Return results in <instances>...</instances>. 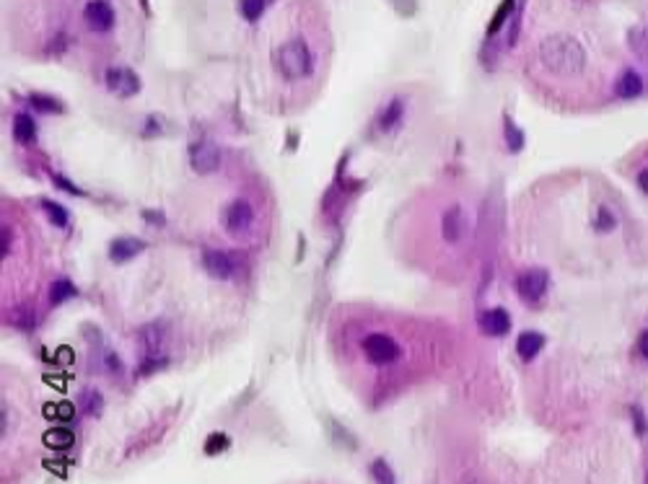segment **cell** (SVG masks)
<instances>
[{
  "mask_svg": "<svg viewBox=\"0 0 648 484\" xmlns=\"http://www.w3.org/2000/svg\"><path fill=\"white\" fill-rule=\"evenodd\" d=\"M537 57L542 68L555 78H579L586 70V50L571 34H550L540 42Z\"/></svg>",
  "mask_w": 648,
  "mask_h": 484,
  "instance_id": "6da1fadb",
  "label": "cell"
},
{
  "mask_svg": "<svg viewBox=\"0 0 648 484\" xmlns=\"http://www.w3.org/2000/svg\"><path fill=\"white\" fill-rule=\"evenodd\" d=\"M272 68L288 83H301L314 76L317 54L303 37H291L272 50Z\"/></svg>",
  "mask_w": 648,
  "mask_h": 484,
  "instance_id": "7a4b0ae2",
  "label": "cell"
},
{
  "mask_svg": "<svg viewBox=\"0 0 648 484\" xmlns=\"http://www.w3.org/2000/svg\"><path fill=\"white\" fill-rule=\"evenodd\" d=\"M363 357L369 365H376V368H389L402 357V347L400 342L394 340L392 334L386 332H371L363 337L361 342Z\"/></svg>",
  "mask_w": 648,
  "mask_h": 484,
  "instance_id": "3957f363",
  "label": "cell"
},
{
  "mask_svg": "<svg viewBox=\"0 0 648 484\" xmlns=\"http://www.w3.org/2000/svg\"><path fill=\"white\" fill-rule=\"evenodd\" d=\"M438 231H441V241L446 246H462L464 236H467V212L459 202L446 204L438 212Z\"/></svg>",
  "mask_w": 648,
  "mask_h": 484,
  "instance_id": "277c9868",
  "label": "cell"
},
{
  "mask_svg": "<svg viewBox=\"0 0 648 484\" xmlns=\"http://www.w3.org/2000/svg\"><path fill=\"white\" fill-rule=\"evenodd\" d=\"M223 231L234 238H244L247 234L255 231V207L249 200H234L226 204V210L220 215Z\"/></svg>",
  "mask_w": 648,
  "mask_h": 484,
  "instance_id": "5b68a950",
  "label": "cell"
},
{
  "mask_svg": "<svg viewBox=\"0 0 648 484\" xmlns=\"http://www.w3.org/2000/svg\"><path fill=\"white\" fill-rule=\"evenodd\" d=\"M550 288V275L540 270V267H532V270H524V272L516 277V293L524 303L529 306H537L542 303V298L547 295Z\"/></svg>",
  "mask_w": 648,
  "mask_h": 484,
  "instance_id": "8992f818",
  "label": "cell"
},
{
  "mask_svg": "<svg viewBox=\"0 0 648 484\" xmlns=\"http://www.w3.org/2000/svg\"><path fill=\"white\" fill-rule=\"evenodd\" d=\"M189 166H192V171L200 176H208V174H213V171H218V166H220L218 145L213 143V140H200V143H195L189 148Z\"/></svg>",
  "mask_w": 648,
  "mask_h": 484,
  "instance_id": "52a82bcc",
  "label": "cell"
},
{
  "mask_svg": "<svg viewBox=\"0 0 648 484\" xmlns=\"http://www.w3.org/2000/svg\"><path fill=\"white\" fill-rule=\"evenodd\" d=\"M203 270L211 275L213 280H231L236 275V257L223 249H205Z\"/></svg>",
  "mask_w": 648,
  "mask_h": 484,
  "instance_id": "ba28073f",
  "label": "cell"
},
{
  "mask_svg": "<svg viewBox=\"0 0 648 484\" xmlns=\"http://www.w3.org/2000/svg\"><path fill=\"white\" fill-rule=\"evenodd\" d=\"M106 88L120 98H130L140 91V78L130 68H109L106 70Z\"/></svg>",
  "mask_w": 648,
  "mask_h": 484,
  "instance_id": "9c48e42d",
  "label": "cell"
},
{
  "mask_svg": "<svg viewBox=\"0 0 648 484\" xmlns=\"http://www.w3.org/2000/svg\"><path fill=\"white\" fill-rule=\"evenodd\" d=\"M83 18L89 23V29L96 34H106L114 26V11L106 0H91L83 11Z\"/></svg>",
  "mask_w": 648,
  "mask_h": 484,
  "instance_id": "30bf717a",
  "label": "cell"
},
{
  "mask_svg": "<svg viewBox=\"0 0 648 484\" xmlns=\"http://www.w3.org/2000/svg\"><path fill=\"white\" fill-rule=\"evenodd\" d=\"M480 329H483L488 337H503V334H508V329H511V316H508V311L505 309H488L480 313Z\"/></svg>",
  "mask_w": 648,
  "mask_h": 484,
  "instance_id": "8fae6325",
  "label": "cell"
},
{
  "mask_svg": "<svg viewBox=\"0 0 648 484\" xmlns=\"http://www.w3.org/2000/svg\"><path fill=\"white\" fill-rule=\"evenodd\" d=\"M143 249L145 241L133 238V236H122V238H114L112 246H109V259H112L114 265H125L130 259H135Z\"/></svg>",
  "mask_w": 648,
  "mask_h": 484,
  "instance_id": "7c38bea8",
  "label": "cell"
},
{
  "mask_svg": "<svg viewBox=\"0 0 648 484\" xmlns=\"http://www.w3.org/2000/svg\"><path fill=\"white\" fill-rule=\"evenodd\" d=\"M405 120V101H402V96H394L389 104L381 109V114H379V129L381 132H392V129L400 127V122Z\"/></svg>",
  "mask_w": 648,
  "mask_h": 484,
  "instance_id": "4fadbf2b",
  "label": "cell"
},
{
  "mask_svg": "<svg viewBox=\"0 0 648 484\" xmlns=\"http://www.w3.org/2000/svg\"><path fill=\"white\" fill-rule=\"evenodd\" d=\"M544 347V337L540 332H521L519 340H516V352L524 363H532Z\"/></svg>",
  "mask_w": 648,
  "mask_h": 484,
  "instance_id": "5bb4252c",
  "label": "cell"
},
{
  "mask_svg": "<svg viewBox=\"0 0 648 484\" xmlns=\"http://www.w3.org/2000/svg\"><path fill=\"white\" fill-rule=\"evenodd\" d=\"M615 91H618L620 98H635L643 93V78L635 73V70H625L622 76H620L618 86H615Z\"/></svg>",
  "mask_w": 648,
  "mask_h": 484,
  "instance_id": "9a60e30c",
  "label": "cell"
},
{
  "mask_svg": "<svg viewBox=\"0 0 648 484\" xmlns=\"http://www.w3.org/2000/svg\"><path fill=\"white\" fill-rule=\"evenodd\" d=\"M42 443H45L47 448H52V451H68V448H73V443H76V435H73L68 427H52V430H47L45 435H42Z\"/></svg>",
  "mask_w": 648,
  "mask_h": 484,
  "instance_id": "2e32d148",
  "label": "cell"
},
{
  "mask_svg": "<svg viewBox=\"0 0 648 484\" xmlns=\"http://www.w3.org/2000/svg\"><path fill=\"white\" fill-rule=\"evenodd\" d=\"M13 137L21 145H29L37 140V125L29 114H16L13 117Z\"/></svg>",
  "mask_w": 648,
  "mask_h": 484,
  "instance_id": "e0dca14e",
  "label": "cell"
},
{
  "mask_svg": "<svg viewBox=\"0 0 648 484\" xmlns=\"http://www.w3.org/2000/svg\"><path fill=\"white\" fill-rule=\"evenodd\" d=\"M78 404H81V409L86 412V415L99 417V415H101V409H104V396H101L96 388H86V391L81 393Z\"/></svg>",
  "mask_w": 648,
  "mask_h": 484,
  "instance_id": "ac0fdd59",
  "label": "cell"
},
{
  "mask_svg": "<svg viewBox=\"0 0 648 484\" xmlns=\"http://www.w3.org/2000/svg\"><path fill=\"white\" fill-rule=\"evenodd\" d=\"M29 101L39 114H62L65 112V106H62L55 96H47V93H31Z\"/></svg>",
  "mask_w": 648,
  "mask_h": 484,
  "instance_id": "d6986e66",
  "label": "cell"
},
{
  "mask_svg": "<svg viewBox=\"0 0 648 484\" xmlns=\"http://www.w3.org/2000/svg\"><path fill=\"white\" fill-rule=\"evenodd\" d=\"M513 6H516V0H503V3L498 6L496 16H493V21L488 23V37H496L498 31L503 29V23L513 16Z\"/></svg>",
  "mask_w": 648,
  "mask_h": 484,
  "instance_id": "ffe728a7",
  "label": "cell"
},
{
  "mask_svg": "<svg viewBox=\"0 0 648 484\" xmlns=\"http://www.w3.org/2000/svg\"><path fill=\"white\" fill-rule=\"evenodd\" d=\"M76 295V285L70 280H55L52 288H50V303L52 306H60V303H65L68 298H73Z\"/></svg>",
  "mask_w": 648,
  "mask_h": 484,
  "instance_id": "44dd1931",
  "label": "cell"
},
{
  "mask_svg": "<svg viewBox=\"0 0 648 484\" xmlns=\"http://www.w3.org/2000/svg\"><path fill=\"white\" fill-rule=\"evenodd\" d=\"M369 471H371V477H374V482H376V484H397V477H394L392 466H389L384 459H376V461H371Z\"/></svg>",
  "mask_w": 648,
  "mask_h": 484,
  "instance_id": "7402d4cb",
  "label": "cell"
},
{
  "mask_svg": "<svg viewBox=\"0 0 648 484\" xmlns=\"http://www.w3.org/2000/svg\"><path fill=\"white\" fill-rule=\"evenodd\" d=\"M524 132H521L516 125H513L511 120H505V143H508V151L511 153H519L521 148H524Z\"/></svg>",
  "mask_w": 648,
  "mask_h": 484,
  "instance_id": "603a6c76",
  "label": "cell"
},
{
  "mask_svg": "<svg viewBox=\"0 0 648 484\" xmlns=\"http://www.w3.org/2000/svg\"><path fill=\"white\" fill-rule=\"evenodd\" d=\"M228 446H231V440H228V435H223V432H213L211 438L205 440V454H208V456L223 454V451H226Z\"/></svg>",
  "mask_w": 648,
  "mask_h": 484,
  "instance_id": "cb8c5ba5",
  "label": "cell"
},
{
  "mask_svg": "<svg viewBox=\"0 0 648 484\" xmlns=\"http://www.w3.org/2000/svg\"><path fill=\"white\" fill-rule=\"evenodd\" d=\"M239 6H242V16L247 18V21H257V18L264 13L267 0H242Z\"/></svg>",
  "mask_w": 648,
  "mask_h": 484,
  "instance_id": "d4e9b609",
  "label": "cell"
},
{
  "mask_svg": "<svg viewBox=\"0 0 648 484\" xmlns=\"http://www.w3.org/2000/svg\"><path fill=\"white\" fill-rule=\"evenodd\" d=\"M42 204H45L47 215H50V220H52L55 226L57 228L68 226V210H65V207H60L57 202H42Z\"/></svg>",
  "mask_w": 648,
  "mask_h": 484,
  "instance_id": "484cf974",
  "label": "cell"
},
{
  "mask_svg": "<svg viewBox=\"0 0 648 484\" xmlns=\"http://www.w3.org/2000/svg\"><path fill=\"white\" fill-rule=\"evenodd\" d=\"M615 223H618V220H615V215H612L607 207H599V210H596V220H594L596 231L607 234V231H612V228H615Z\"/></svg>",
  "mask_w": 648,
  "mask_h": 484,
  "instance_id": "4316f807",
  "label": "cell"
},
{
  "mask_svg": "<svg viewBox=\"0 0 648 484\" xmlns=\"http://www.w3.org/2000/svg\"><path fill=\"white\" fill-rule=\"evenodd\" d=\"M73 412H76L73 404H47L45 407V417H50V420H52V417H57V420H70Z\"/></svg>",
  "mask_w": 648,
  "mask_h": 484,
  "instance_id": "83f0119b",
  "label": "cell"
},
{
  "mask_svg": "<svg viewBox=\"0 0 648 484\" xmlns=\"http://www.w3.org/2000/svg\"><path fill=\"white\" fill-rule=\"evenodd\" d=\"M330 427H332V432H335V435L342 440V446H345V448H355V446H358V443H355V438H350V435L345 432V427H340L335 420H330Z\"/></svg>",
  "mask_w": 648,
  "mask_h": 484,
  "instance_id": "f1b7e54d",
  "label": "cell"
},
{
  "mask_svg": "<svg viewBox=\"0 0 648 484\" xmlns=\"http://www.w3.org/2000/svg\"><path fill=\"white\" fill-rule=\"evenodd\" d=\"M52 182H55V184H57V187H60V190H65V192H68V195L83 197V192H81V190H78L76 184H70V182H68V179H65V176H60V174H52Z\"/></svg>",
  "mask_w": 648,
  "mask_h": 484,
  "instance_id": "f546056e",
  "label": "cell"
},
{
  "mask_svg": "<svg viewBox=\"0 0 648 484\" xmlns=\"http://www.w3.org/2000/svg\"><path fill=\"white\" fill-rule=\"evenodd\" d=\"M630 47H635L638 52H646V50H648V39H646V34H643L641 29L630 31Z\"/></svg>",
  "mask_w": 648,
  "mask_h": 484,
  "instance_id": "4dcf8cb0",
  "label": "cell"
},
{
  "mask_svg": "<svg viewBox=\"0 0 648 484\" xmlns=\"http://www.w3.org/2000/svg\"><path fill=\"white\" fill-rule=\"evenodd\" d=\"M392 3H394V8H397L402 16L415 13V8H418V0H392Z\"/></svg>",
  "mask_w": 648,
  "mask_h": 484,
  "instance_id": "1f68e13d",
  "label": "cell"
},
{
  "mask_svg": "<svg viewBox=\"0 0 648 484\" xmlns=\"http://www.w3.org/2000/svg\"><path fill=\"white\" fill-rule=\"evenodd\" d=\"M143 218H145V220H151L153 226H164V215H161V212L145 210V212H143Z\"/></svg>",
  "mask_w": 648,
  "mask_h": 484,
  "instance_id": "d6a6232c",
  "label": "cell"
},
{
  "mask_svg": "<svg viewBox=\"0 0 648 484\" xmlns=\"http://www.w3.org/2000/svg\"><path fill=\"white\" fill-rule=\"evenodd\" d=\"M638 352H641V355L648 360V329L641 334V337H638Z\"/></svg>",
  "mask_w": 648,
  "mask_h": 484,
  "instance_id": "836d02e7",
  "label": "cell"
},
{
  "mask_svg": "<svg viewBox=\"0 0 648 484\" xmlns=\"http://www.w3.org/2000/svg\"><path fill=\"white\" fill-rule=\"evenodd\" d=\"M633 417H635V422H638V432H646V422H643V415H641V409L638 407H633Z\"/></svg>",
  "mask_w": 648,
  "mask_h": 484,
  "instance_id": "e575fe53",
  "label": "cell"
},
{
  "mask_svg": "<svg viewBox=\"0 0 648 484\" xmlns=\"http://www.w3.org/2000/svg\"><path fill=\"white\" fill-rule=\"evenodd\" d=\"M638 187L648 195V168H643L641 174H638Z\"/></svg>",
  "mask_w": 648,
  "mask_h": 484,
  "instance_id": "d590c367",
  "label": "cell"
},
{
  "mask_svg": "<svg viewBox=\"0 0 648 484\" xmlns=\"http://www.w3.org/2000/svg\"><path fill=\"white\" fill-rule=\"evenodd\" d=\"M472 484H483V482H472Z\"/></svg>",
  "mask_w": 648,
  "mask_h": 484,
  "instance_id": "8d00e7d4",
  "label": "cell"
}]
</instances>
